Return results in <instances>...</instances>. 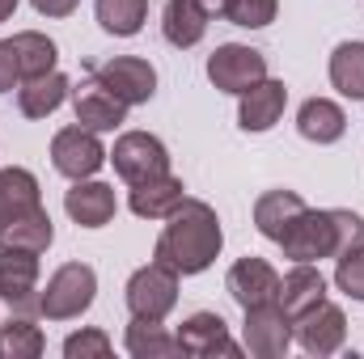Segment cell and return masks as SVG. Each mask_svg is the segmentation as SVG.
<instances>
[{"label": "cell", "mask_w": 364, "mask_h": 359, "mask_svg": "<svg viewBox=\"0 0 364 359\" xmlns=\"http://www.w3.org/2000/svg\"><path fill=\"white\" fill-rule=\"evenodd\" d=\"M220 245H225V228H220L216 207L203 199H182L166 216V228L153 245V258L178 275H203L220 258Z\"/></svg>", "instance_id": "cell-1"}, {"label": "cell", "mask_w": 364, "mask_h": 359, "mask_svg": "<svg viewBox=\"0 0 364 359\" xmlns=\"http://www.w3.org/2000/svg\"><path fill=\"white\" fill-rule=\"evenodd\" d=\"M93 296H97V270L90 263H64L47 279V287L38 296V317H47V321H73V317L90 313Z\"/></svg>", "instance_id": "cell-2"}, {"label": "cell", "mask_w": 364, "mask_h": 359, "mask_svg": "<svg viewBox=\"0 0 364 359\" xmlns=\"http://www.w3.org/2000/svg\"><path fill=\"white\" fill-rule=\"evenodd\" d=\"M178 270H170L166 263H149V267H140L132 279H127V287H123V300H127V313L132 317H140V321H166L170 313H174V304H178Z\"/></svg>", "instance_id": "cell-3"}, {"label": "cell", "mask_w": 364, "mask_h": 359, "mask_svg": "<svg viewBox=\"0 0 364 359\" xmlns=\"http://www.w3.org/2000/svg\"><path fill=\"white\" fill-rule=\"evenodd\" d=\"M106 161L114 165V174L127 186L170 174V148L157 136H149V131H123L114 140V148L106 153Z\"/></svg>", "instance_id": "cell-4"}, {"label": "cell", "mask_w": 364, "mask_h": 359, "mask_svg": "<svg viewBox=\"0 0 364 359\" xmlns=\"http://www.w3.org/2000/svg\"><path fill=\"white\" fill-rule=\"evenodd\" d=\"M263 77H267V55L255 51V47H246V43H220L208 55V81L220 93L242 97L250 85H259Z\"/></svg>", "instance_id": "cell-5"}, {"label": "cell", "mask_w": 364, "mask_h": 359, "mask_svg": "<svg viewBox=\"0 0 364 359\" xmlns=\"http://www.w3.org/2000/svg\"><path fill=\"white\" fill-rule=\"evenodd\" d=\"M279 250L284 258L292 263H322V258H335V220H331V207L318 211V207H305L288 233L279 237Z\"/></svg>", "instance_id": "cell-6"}, {"label": "cell", "mask_w": 364, "mask_h": 359, "mask_svg": "<svg viewBox=\"0 0 364 359\" xmlns=\"http://www.w3.org/2000/svg\"><path fill=\"white\" fill-rule=\"evenodd\" d=\"M51 165L64 174V178L81 182L93 178L102 165H106V144L97 140V131L73 123V127H60L55 140H51Z\"/></svg>", "instance_id": "cell-7"}, {"label": "cell", "mask_w": 364, "mask_h": 359, "mask_svg": "<svg viewBox=\"0 0 364 359\" xmlns=\"http://www.w3.org/2000/svg\"><path fill=\"white\" fill-rule=\"evenodd\" d=\"M343 338H348V317L331 300H322V304L305 309L301 317H292V343H301L305 355H318V359L335 355L343 347Z\"/></svg>", "instance_id": "cell-8"}, {"label": "cell", "mask_w": 364, "mask_h": 359, "mask_svg": "<svg viewBox=\"0 0 364 359\" xmlns=\"http://www.w3.org/2000/svg\"><path fill=\"white\" fill-rule=\"evenodd\" d=\"M38 254L34 250H17V245H0V300L9 309H17L21 317L38 313Z\"/></svg>", "instance_id": "cell-9"}, {"label": "cell", "mask_w": 364, "mask_h": 359, "mask_svg": "<svg viewBox=\"0 0 364 359\" xmlns=\"http://www.w3.org/2000/svg\"><path fill=\"white\" fill-rule=\"evenodd\" d=\"M242 343L246 351L259 359H284L292 347V317L279 309V304H259V309H246V321H242Z\"/></svg>", "instance_id": "cell-10"}, {"label": "cell", "mask_w": 364, "mask_h": 359, "mask_svg": "<svg viewBox=\"0 0 364 359\" xmlns=\"http://www.w3.org/2000/svg\"><path fill=\"white\" fill-rule=\"evenodd\" d=\"M225 287H229V296L242 304V313L246 309H259V304H272L275 296H279V270L267 263V258H237L229 275H225Z\"/></svg>", "instance_id": "cell-11"}, {"label": "cell", "mask_w": 364, "mask_h": 359, "mask_svg": "<svg viewBox=\"0 0 364 359\" xmlns=\"http://www.w3.org/2000/svg\"><path fill=\"white\" fill-rule=\"evenodd\" d=\"M178 351L191 359H212V355H242V347L229 338V326L220 313H191L178 326Z\"/></svg>", "instance_id": "cell-12"}, {"label": "cell", "mask_w": 364, "mask_h": 359, "mask_svg": "<svg viewBox=\"0 0 364 359\" xmlns=\"http://www.w3.org/2000/svg\"><path fill=\"white\" fill-rule=\"evenodd\" d=\"M97 81L106 89H114V97H123L127 106H144L157 93V68L140 55H119V60L97 68Z\"/></svg>", "instance_id": "cell-13"}, {"label": "cell", "mask_w": 364, "mask_h": 359, "mask_svg": "<svg viewBox=\"0 0 364 359\" xmlns=\"http://www.w3.org/2000/svg\"><path fill=\"white\" fill-rule=\"evenodd\" d=\"M73 110H77V123L97 131V136L127 123V101L114 97V89H106L97 77L81 81V89H73Z\"/></svg>", "instance_id": "cell-14"}, {"label": "cell", "mask_w": 364, "mask_h": 359, "mask_svg": "<svg viewBox=\"0 0 364 359\" xmlns=\"http://www.w3.org/2000/svg\"><path fill=\"white\" fill-rule=\"evenodd\" d=\"M64 211H68V220L81 224V228H106V224L114 220V211H119L114 186H106V182H97V178L73 182V190L64 194Z\"/></svg>", "instance_id": "cell-15"}, {"label": "cell", "mask_w": 364, "mask_h": 359, "mask_svg": "<svg viewBox=\"0 0 364 359\" xmlns=\"http://www.w3.org/2000/svg\"><path fill=\"white\" fill-rule=\"evenodd\" d=\"M284 106H288V89H284V81L263 77L259 85H250V89L237 97V123H242V131L263 136V131H272L275 123L284 118Z\"/></svg>", "instance_id": "cell-16"}, {"label": "cell", "mask_w": 364, "mask_h": 359, "mask_svg": "<svg viewBox=\"0 0 364 359\" xmlns=\"http://www.w3.org/2000/svg\"><path fill=\"white\" fill-rule=\"evenodd\" d=\"M326 300V275L314 267V263H292L288 275H279V296L275 304L288 313V317H301L305 309L322 304Z\"/></svg>", "instance_id": "cell-17"}, {"label": "cell", "mask_w": 364, "mask_h": 359, "mask_svg": "<svg viewBox=\"0 0 364 359\" xmlns=\"http://www.w3.org/2000/svg\"><path fill=\"white\" fill-rule=\"evenodd\" d=\"M182 199H186V186H182V178H174V174L136 182V186L127 190V207H132V216H140V220H166Z\"/></svg>", "instance_id": "cell-18"}, {"label": "cell", "mask_w": 364, "mask_h": 359, "mask_svg": "<svg viewBox=\"0 0 364 359\" xmlns=\"http://www.w3.org/2000/svg\"><path fill=\"white\" fill-rule=\"evenodd\" d=\"M296 131H301V140H309V144H335V140H343V131H348V114H343V106L331 101V97H309V101H301V110H296Z\"/></svg>", "instance_id": "cell-19"}, {"label": "cell", "mask_w": 364, "mask_h": 359, "mask_svg": "<svg viewBox=\"0 0 364 359\" xmlns=\"http://www.w3.org/2000/svg\"><path fill=\"white\" fill-rule=\"evenodd\" d=\"M34 207H43L38 178H34L30 170H21V165L0 170V233H4L13 220H21L26 211H34Z\"/></svg>", "instance_id": "cell-20"}, {"label": "cell", "mask_w": 364, "mask_h": 359, "mask_svg": "<svg viewBox=\"0 0 364 359\" xmlns=\"http://www.w3.org/2000/svg\"><path fill=\"white\" fill-rule=\"evenodd\" d=\"M68 93H73V81L55 68L47 77H30V81L17 85V110L26 118H47V114H55L68 101Z\"/></svg>", "instance_id": "cell-21"}, {"label": "cell", "mask_w": 364, "mask_h": 359, "mask_svg": "<svg viewBox=\"0 0 364 359\" xmlns=\"http://www.w3.org/2000/svg\"><path fill=\"white\" fill-rule=\"evenodd\" d=\"M9 51H13V64H17V77L30 81V77H47L55 72V60H60V47L38 34V30H17L13 38H4Z\"/></svg>", "instance_id": "cell-22"}, {"label": "cell", "mask_w": 364, "mask_h": 359, "mask_svg": "<svg viewBox=\"0 0 364 359\" xmlns=\"http://www.w3.org/2000/svg\"><path fill=\"white\" fill-rule=\"evenodd\" d=\"M208 13H203V4L199 0H166V9H161V34H166V43L170 47H195L203 34H208Z\"/></svg>", "instance_id": "cell-23"}, {"label": "cell", "mask_w": 364, "mask_h": 359, "mask_svg": "<svg viewBox=\"0 0 364 359\" xmlns=\"http://www.w3.org/2000/svg\"><path fill=\"white\" fill-rule=\"evenodd\" d=\"M309 203L296 194V190H267V194H259V203H255V228L279 245V237L288 233V224L305 211Z\"/></svg>", "instance_id": "cell-24"}, {"label": "cell", "mask_w": 364, "mask_h": 359, "mask_svg": "<svg viewBox=\"0 0 364 359\" xmlns=\"http://www.w3.org/2000/svg\"><path fill=\"white\" fill-rule=\"evenodd\" d=\"M123 347L132 359H170V355H182L178 351V334H170L161 321H140L132 317L127 334H123Z\"/></svg>", "instance_id": "cell-25"}, {"label": "cell", "mask_w": 364, "mask_h": 359, "mask_svg": "<svg viewBox=\"0 0 364 359\" xmlns=\"http://www.w3.org/2000/svg\"><path fill=\"white\" fill-rule=\"evenodd\" d=\"M331 85L348 101H364V43H339L331 51Z\"/></svg>", "instance_id": "cell-26"}, {"label": "cell", "mask_w": 364, "mask_h": 359, "mask_svg": "<svg viewBox=\"0 0 364 359\" xmlns=\"http://www.w3.org/2000/svg\"><path fill=\"white\" fill-rule=\"evenodd\" d=\"M55 241V228H51V216L43 207L26 211L21 220H13L4 233H0V245H17V250H34V254H47Z\"/></svg>", "instance_id": "cell-27"}, {"label": "cell", "mask_w": 364, "mask_h": 359, "mask_svg": "<svg viewBox=\"0 0 364 359\" xmlns=\"http://www.w3.org/2000/svg\"><path fill=\"white\" fill-rule=\"evenodd\" d=\"M97 13V26L114 38H132L144 30V17H149V0H97L93 4Z\"/></svg>", "instance_id": "cell-28"}, {"label": "cell", "mask_w": 364, "mask_h": 359, "mask_svg": "<svg viewBox=\"0 0 364 359\" xmlns=\"http://www.w3.org/2000/svg\"><path fill=\"white\" fill-rule=\"evenodd\" d=\"M43 351H47V338L30 317L17 313L13 321L0 326V359H38Z\"/></svg>", "instance_id": "cell-29"}, {"label": "cell", "mask_w": 364, "mask_h": 359, "mask_svg": "<svg viewBox=\"0 0 364 359\" xmlns=\"http://www.w3.org/2000/svg\"><path fill=\"white\" fill-rule=\"evenodd\" d=\"M110 351H114V343L97 326H85V330H77V334L64 338V355L68 359H106Z\"/></svg>", "instance_id": "cell-30"}, {"label": "cell", "mask_w": 364, "mask_h": 359, "mask_svg": "<svg viewBox=\"0 0 364 359\" xmlns=\"http://www.w3.org/2000/svg\"><path fill=\"white\" fill-rule=\"evenodd\" d=\"M275 13H279V0H229L225 17L242 30H263L275 21Z\"/></svg>", "instance_id": "cell-31"}, {"label": "cell", "mask_w": 364, "mask_h": 359, "mask_svg": "<svg viewBox=\"0 0 364 359\" xmlns=\"http://www.w3.org/2000/svg\"><path fill=\"white\" fill-rule=\"evenodd\" d=\"M331 220H335V258L364 250V216L348 211V207H331Z\"/></svg>", "instance_id": "cell-32"}, {"label": "cell", "mask_w": 364, "mask_h": 359, "mask_svg": "<svg viewBox=\"0 0 364 359\" xmlns=\"http://www.w3.org/2000/svg\"><path fill=\"white\" fill-rule=\"evenodd\" d=\"M335 287L364 304V250H352V254L335 258Z\"/></svg>", "instance_id": "cell-33"}, {"label": "cell", "mask_w": 364, "mask_h": 359, "mask_svg": "<svg viewBox=\"0 0 364 359\" xmlns=\"http://www.w3.org/2000/svg\"><path fill=\"white\" fill-rule=\"evenodd\" d=\"M17 64H13V51H9V43H0V93L17 89Z\"/></svg>", "instance_id": "cell-34"}, {"label": "cell", "mask_w": 364, "mask_h": 359, "mask_svg": "<svg viewBox=\"0 0 364 359\" xmlns=\"http://www.w3.org/2000/svg\"><path fill=\"white\" fill-rule=\"evenodd\" d=\"M30 4H34V13H43V17H73L81 0H30Z\"/></svg>", "instance_id": "cell-35"}, {"label": "cell", "mask_w": 364, "mask_h": 359, "mask_svg": "<svg viewBox=\"0 0 364 359\" xmlns=\"http://www.w3.org/2000/svg\"><path fill=\"white\" fill-rule=\"evenodd\" d=\"M199 4H203L208 17H225V13H229V0H199Z\"/></svg>", "instance_id": "cell-36"}, {"label": "cell", "mask_w": 364, "mask_h": 359, "mask_svg": "<svg viewBox=\"0 0 364 359\" xmlns=\"http://www.w3.org/2000/svg\"><path fill=\"white\" fill-rule=\"evenodd\" d=\"M17 4H21V0H0V21H9V17L17 13Z\"/></svg>", "instance_id": "cell-37"}]
</instances>
